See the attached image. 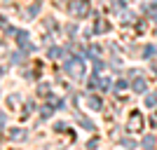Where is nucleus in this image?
<instances>
[{"label": "nucleus", "mask_w": 157, "mask_h": 150, "mask_svg": "<svg viewBox=\"0 0 157 150\" xmlns=\"http://www.w3.org/2000/svg\"><path fill=\"white\" fill-rule=\"evenodd\" d=\"M145 89H148V82H145L143 78L134 80V91H138V94H141V91H145Z\"/></svg>", "instance_id": "39448f33"}, {"label": "nucleus", "mask_w": 157, "mask_h": 150, "mask_svg": "<svg viewBox=\"0 0 157 150\" xmlns=\"http://www.w3.org/2000/svg\"><path fill=\"white\" fill-rule=\"evenodd\" d=\"M66 71L71 73L73 78H85V59H80V56L68 59L66 61Z\"/></svg>", "instance_id": "f257e3e1"}, {"label": "nucleus", "mask_w": 157, "mask_h": 150, "mask_svg": "<svg viewBox=\"0 0 157 150\" xmlns=\"http://www.w3.org/2000/svg\"><path fill=\"white\" fill-rule=\"evenodd\" d=\"M38 10H40V2H35V5L31 7V12H28V14H31V17H33V14H38Z\"/></svg>", "instance_id": "ddd939ff"}, {"label": "nucleus", "mask_w": 157, "mask_h": 150, "mask_svg": "<svg viewBox=\"0 0 157 150\" xmlns=\"http://www.w3.org/2000/svg\"><path fill=\"white\" fill-rule=\"evenodd\" d=\"M59 54H61V49H59V47H52V49H49V56H52V59H56Z\"/></svg>", "instance_id": "6e6552de"}, {"label": "nucleus", "mask_w": 157, "mask_h": 150, "mask_svg": "<svg viewBox=\"0 0 157 150\" xmlns=\"http://www.w3.org/2000/svg\"><path fill=\"white\" fill-rule=\"evenodd\" d=\"M68 10H71V14H75V17H85V14L89 12V2H87V0H75V2L68 5Z\"/></svg>", "instance_id": "f03ea898"}, {"label": "nucleus", "mask_w": 157, "mask_h": 150, "mask_svg": "<svg viewBox=\"0 0 157 150\" xmlns=\"http://www.w3.org/2000/svg\"><path fill=\"white\" fill-rule=\"evenodd\" d=\"M152 52H155V49H152V47L148 45V47H145V49H143V54H145L143 59H150V56H152Z\"/></svg>", "instance_id": "1a4fd4ad"}, {"label": "nucleus", "mask_w": 157, "mask_h": 150, "mask_svg": "<svg viewBox=\"0 0 157 150\" xmlns=\"http://www.w3.org/2000/svg\"><path fill=\"white\" fill-rule=\"evenodd\" d=\"M122 145H124V148H134V145H136V143H134L131 138H124V141H122Z\"/></svg>", "instance_id": "9b49d317"}, {"label": "nucleus", "mask_w": 157, "mask_h": 150, "mask_svg": "<svg viewBox=\"0 0 157 150\" xmlns=\"http://www.w3.org/2000/svg\"><path fill=\"white\" fill-rule=\"evenodd\" d=\"M141 145H143L145 150H152V148H155V136H152V134H148V136H143V141H141Z\"/></svg>", "instance_id": "20e7f679"}, {"label": "nucleus", "mask_w": 157, "mask_h": 150, "mask_svg": "<svg viewBox=\"0 0 157 150\" xmlns=\"http://www.w3.org/2000/svg\"><path fill=\"white\" fill-rule=\"evenodd\" d=\"M10 136H12L14 141H24V138H26V134H24L21 129H12V134H10Z\"/></svg>", "instance_id": "423d86ee"}, {"label": "nucleus", "mask_w": 157, "mask_h": 150, "mask_svg": "<svg viewBox=\"0 0 157 150\" xmlns=\"http://www.w3.org/2000/svg\"><path fill=\"white\" fill-rule=\"evenodd\" d=\"M157 103V96H148L145 98V106H155Z\"/></svg>", "instance_id": "f8f14e48"}, {"label": "nucleus", "mask_w": 157, "mask_h": 150, "mask_svg": "<svg viewBox=\"0 0 157 150\" xmlns=\"http://www.w3.org/2000/svg\"><path fill=\"white\" fill-rule=\"evenodd\" d=\"M89 106H92V108H101L103 103H101V101H98L96 96H92V98H89Z\"/></svg>", "instance_id": "0eeeda50"}, {"label": "nucleus", "mask_w": 157, "mask_h": 150, "mask_svg": "<svg viewBox=\"0 0 157 150\" xmlns=\"http://www.w3.org/2000/svg\"><path fill=\"white\" fill-rule=\"evenodd\" d=\"M124 87H127V80H117V85H115V89H117V91H122Z\"/></svg>", "instance_id": "9d476101"}, {"label": "nucleus", "mask_w": 157, "mask_h": 150, "mask_svg": "<svg viewBox=\"0 0 157 150\" xmlns=\"http://www.w3.org/2000/svg\"><path fill=\"white\" fill-rule=\"evenodd\" d=\"M127 129L129 131H141L143 129V115L141 113H131V117H129V122H127Z\"/></svg>", "instance_id": "7ed1b4c3"}, {"label": "nucleus", "mask_w": 157, "mask_h": 150, "mask_svg": "<svg viewBox=\"0 0 157 150\" xmlns=\"http://www.w3.org/2000/svg\"><path fill=\"white\" fill-rule=\"evenodd\" d=\"M96 145H98V141H96V138H92V141L87 143V148H92V150H94V148H96Z\"/></svg>", "instance_id": "4468645a"}]
</instances>
